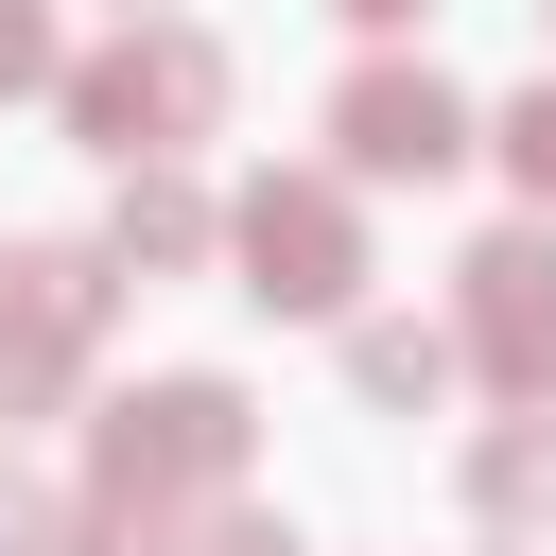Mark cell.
I'll return each instance as SVG.
<instances>
[{
  "label": "cell",
  "mask_w": 556,
  "mask_h": 556,
  "mask_svg": "<svg viewBox=\"0 0 556 556\" xmlns=\"http://www.w3.org/2000/svg\"><path fill=\"white\" fill-rule=\"evenodd\" d=\"M226 469H243V400H226V382L122 400V417H104V521H87V556H156V539H174V486H226Z\"/></svg>",
  "instance_id": "obj_1"
},
{
  "label": "cell",
  "mask_w": 556,
  "mask_h": 556,
  "mask_svg": "<svg viewBox=\"0 0 556 556\" xmlns=\"http://www.w3.org/2000/svg\"><path fill=\"white\" fill-rule=\"evenodd\" d=\"M348 278H365L348 191H330V174H261V191H243V295H261V313H348Z\"/></svg>",
  "instance_id": "obj_2"
},
{
  "label": "cell",
  "mask_w": 556,
  "mask_h": 556,
  "mask_svg": "<svg viewBox=\"0 0 556 556\" xmlns=\"http://www.w3.org/2000/svg\"><path fill=\"white\" fill-rule=\"evenodd\" d=\"M226 104V52L208 35H122L104 70H70V122L104 139V156H156V139H191Z\"/></svg>",
  "instance_id": "obj_3"
},
{
  "label": "cell",
  "mask_w": 556,
  "mask_h": 556,
  "mask_svg": "<svg viewBox=\"0 0 556 556\" xmlns=\"http://www.w3.org/2000/svg\"><path fill=\"white\" fill-rule=\"evenodd\" d=\"M330 139H348V174H452L469 156V104L434 70H348L330 87Z\"/></svg>",
  "instance_id": "obj_4"
},
{
  "label": "cell",
  "mask_w": 556,
  "mask_h": 556,
  "mask_svg": "<svg viewBox=\"0 0 556 556\" xmlns=\"http://www.w3.org/2000/svg\"><path fill=\"white\" fill-rule=\"evenodd\" d=\"M469 348H486V382H521V400L556 382V243H539V226L469 261Z\"/></svg>",
  "instance_id": "obj_5"
},
{
  "label": "cell",
  "mask_w": 556,
  "mask_h": 556,
  "mask_svg": "<svg viewBox=\"0 0 556 556\" xmlns=\"http://www.w3.org/2000/svg\"><path fill=\"white\" fill-rule=\"evenodd\" d=\"M87 330H104V278L87 261H0V400H35Z\"/></svg>",
  "instance_id": "obj_6"
},
{
  "label": "cell",
  "mask_w": 556,
  "mask_h": 556,
  "mask_svg": "<svg viewBox=\"0 0 556 556\" xmlns=\"http://www.w3.org/2000/svg\"><path fill=\"white\" fill-rule=\"evenodd\" d=\"M348 365H365V400H452V348L434 330H365Z\"/></svg>",
  "instance_id": "obj_7"
},
{
  "label": "cell",
  "mask_w": 556,
  "mask_h": 556,
  "mask_svg": "<svg viewBox=\"0 0 556 556\" xmlns=\"http://www.w3.org/2000/svg\"><path fill=\"white\" fill-rule=\"evenodd\" d=\"M191 243H208L191 191H122V261H191Z\"/></svg>",
  "instance_id": "obj_8"
},
{
  "label": "cell",
  "mask_w": 556,
  "mask_h": 556,
  "mask_svg": "<svg viewBox=\"0 0 556 556\" xmlns=\"http://www.w3.org/2000/svg\"><path fill=\"white\" fill-rule=\"evenodd\" d=\"M486 504L539 521V504H556V434H486Z\"/></svg>",
  "instance_id": "obj_9"
},
{
  "label": "cell",
  "mask_w": 556,
  "mask_h": 556,
  "mask_svg": "<svg viewBox=\"0 0 556 556\" xmlns=\"http://www.w3.org/2000/svg\"><path fill=\"white\" fill-rule=\"evenodd\" d=\"M504 156H521V191L556 208V87H521V122H504Z\"/></svg>",
  "instance_id": "obj_10"
},
{
  "label": "cell",
  "mask_w": 556,
  "mask_h": 556,
  "mask_svg": "<svg viewBox=\"0 0 556 556\" xmlns=\"http://www.w3.org/2000/svg\"><path fill=\"white\" fill-rule=\"evenodd\" d=\"M0 87H52V17L35 0H0Z\"/></svg>",
  "instance_id": "obj_11"
},
{
  "label": "cell",
  "mask_w": 556,
  "mask_h": 556,
  "mask_svg": "<svg viewBox=\"0 0 556 556\" xmlns=\"http://www.w3.org/2000/svg\"><path fill=\"white\" fill-rule=\"evenodd\" d=\"M0 556H52V504L35 486H0Z\"/></svg>",
  "instance_id": "obj_12"
},
{
  "label": "cell",
  "mask_w": 556,
  "mask_h": 556,
  "mask_svg": "<svg viewBox=\"0 0 556 556\" xmlns=\"http://www.w3.org/2000/svg\"><path fill=\"white\" fill-rule=\"evenodd\" d=\"M226 556H295V539H278V521H226Z\"/></svg>",
  "instance_id": "obj_13"
},
{
  "label": "cell",
  "mask_w": 556,
  "mask_h": 556,
  "mask_svg": "<svg viewBox=\"0 0 556 556\" xmlns=\"http://www.w3.org/2000/svg\"><path fill=\"white\" fill-rule=\"evenodd\" d=\"M348 17H365V35H382V17H417V0H348Z\"/></svg>",
  "instance_id": "obj_14"
}]
</instances>
